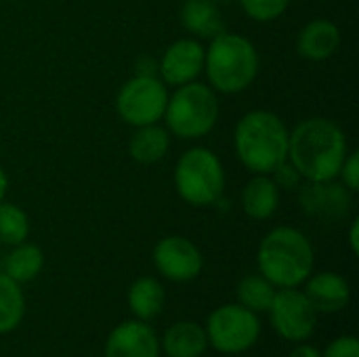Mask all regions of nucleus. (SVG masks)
<instances>
[{"mask_svg": "<svg viewBox=\"0 0 359 357\" xmlns=\"http://www.w3.org/2000/svg\"><path fill=\"white\" fill-rule=\"evenodd\" d=\"M349 154L343 128L328 118H307L288 133V162L303 181H332Z\"/></svg>", "mask_w": 359, "mask_h": 357, "instance_id": "1", "label": "nucleus"}, {"mask_svg": "<svg viewBox=\"0 0 359 357\" xmlns=\"http://www.w3.org/2000/svg\"><path fill=\"white\" fill-rule=\"evenodd\" d=\"M288 133L278 114L267 109L248 112L233 130L238 160L252 175H271L288 160Z\"/></svg>", "mask_w": 359, "mask_h": 357, "instance_id": "2", "label": "nucleus"}, {"mask_svg": "<svg viewBox=\"0 0 359 357\" xmlns=\"http://www.w3.org/2000/svg\"><path fill=\"white\" fill-rule=\"evenodd\" d=\"M257 263L261 276L276 288H299L311 276L316 255L301 229L282 225L261 240Z\"/></svg>", "mask_w": 359, "mask_h": 357, "instance_id": "3", "label": "nucleus"}, {"mask_svg": "<svg viewBox=\"0 0 359 357\" xmlns=\"http://www.w3.org/2000/svg\"><path fill=\"white\" fill-rule=\"evenodd\" d=\"M204 72L212 90L223 95L242 93L259 76V53L248 38L223 29L210 38L204 53Z\"/></svg>", "mask_w": 359, "mask_h": 357, "instance_id": "4", "label": "nucleus"}, {"mask_svg": "<svg viewBox=\"0 0 359 357\" xmlns=\"http://www.w3.org/2000/svg\"><path fill=\"white\" fill-rule=\"evenodd\" d=\"M166 130L179 139H202L219 120V99L208 84L187 82L168 95L164 109Z\"/></svg>", "mask_w": 359, "mask_h": 357, "instance_id": "5", "label": "nucleus"}, {"mask_svg": "<svg viewBox=\"0 0 359 357\" xmlns=\"http://www.w3.org/2000/svg\"><path fill=\"white\" fill-rule=\"evenodd\" d=\"M175 187L179 198L196 208L217 204L225 189V170L219 156L208 147L187 149L177 162Z\"/></svg>", "mask_w": 359, "mask_h": 357, "instance_id": "6", "label": "nucleus"}, {"mask_svg": "<svg viewBox=\"0 0 359 357\" xmlns=\"http://www.w3.org/2000/svg\"><path fill=\"white\" fill-rule=\"evenodd\" d=\"M208 343L225 356H238L252 349L261 337V320L240 303L217 307L206 322Z\"/></svg>", "mask_w": 359, "mask_h": 357, "instance_id": "7", "label": "nucleus"}, {"mask_svg": "<svg viewBox=\"0 0 359 357\" xmlns=\"http://www.w3.org/2000/svg\"><path fill=\"white\" fill-rule=\"evenodd\" d=\"M166 101L168 90L158 76L135 74L118 90L116 112L126 124L139 128L147 124H158V120L164 118Z\"/></svg>", "mask_w": 359, "mask_h": 357, "instance_id": "8", "label": "nucleus"}, {"mask_svg": "<svg viewBox=\"0 0 359 357\" xmlns=\"http://www.w3.org/2000/svg\"><path fill=\"white\" fill-rule=\"evenodd\" d=\"M273 330L290 343H305L313 337L318 314L299 288H280L267 309Z\"/></svg>", "mask_w": 359, "mask_h": 357, "instance_id": "9", "label": "nucleus"}, {"mask_svg": "<svg viewBox=\"0 0 359 357\" xmlns=\"http://www.w3.org/2000/svg\"><path fill=\"white\" fill-rule=\"evenodd\" d=\"M154 265L158 274L175 284H187L202 274L204 259L198 246L183 236H166L154 246Z\"/></svg>", "mask_w": 359, "mask_h": 357, "instance_id": "10", "label": "nucleus"}, {"mask_svg": "<svg viewBox=\"0 0 359 357\" xmlns=\"http://www.w3.org/2000/svg\"><path fill=\"white\" fill-rule=\"evenodd\" d=\"M299 204L303 213L318 221H341L351 210V191L343 183L303 181L299 187Z\"/></svg>", "mask_w": 359, "mask_h": 357, "instance_id": "11", "label": "nucleus"}, {"mask_svg": "<svg viewBox=\"0 0 359 357\" xmlns=\"http://www.w3.org/2000/svg\"><path fill=\"white\" fill-rule=\"evenodd\" d=\"M204 53L206 48L194 38H181L172 42L158 65L162 82L168 86H181L194 82L204 72Z\"/></svg>", "mask_w": 359, "mask_h": 357, "instance_id": "12", "label": "nucleus"}, {"mask_svg": "<svg viewBox=\"0 0 359 357\" xmlns=\"http://www.w3.org/2000/svg\"><path fill=\"white\" fill-rule=\"evenodd\" d=\"M105 357H160V343L154 328L141 320L118 324L105 341Z\"/></svg>", "mask_w": 359, "mask_h": 357, "instance_id": "13", "label": "nucleus"}, {"mask_svg": "<svg viewBox=\"0 0 359 357\" xmlns=\"http://www.w3.org/2000/svg\"><path fill=\"white\" fill-rule=\"evenodd\" d=\"M305 297L316 314H339L351 301L349 282L334 271H322L305 280Z\"/></svg>", "mask_w": 359, "mask_h": 357, "instance_id": "14", "label": "nucleus"}, {"mask_svg": "<svg viewBox=\"0 0 359 357\" xmlns=\"http://www.w3.org/2000/svg\"><path fill=\"white\" fill-rule=\"evenodd\" d=\"M341 46V29L330 19L309 21L297 38V50L307 61H326Z\"/></svg>", "mask_w": 359, "mask_h": 357, "instance_id": "15", "label": "nucleus"}, {"mask_svg": "<svg viewBox=\"0 0 359 357\" xmlns=\"http://www.w3.org/2000/svg\"><path fill=\"white\" fill-rule=\"evenodd\" d=\"M280 206V189L269 175H255L242 189V208L255 221H265Z\"/></svg>", "mask_w": 359, "mask_h": 357, "instance_id": "16", "label": "nucleus"}, {"mask_svg": "<svg viewBox=\"0 0 359 357\" xmlns=\"http://www.w3.org/2000/svg\"><path fill=\"white\" fill-rule=\"evenodd\" d=\"M208 347L206 330L196 322H177L166 328L160 349L168 357H200Z\"/></svg>", "mask_w": 359, "mask_h": 357, "instance_id": "17", "label": "nucleus"}, {"mask_svg": "<svg viewBox=\"0 0 359 357\" xmlns=\"http://www.w3.org/2000/svg\"><path fill=\"white\" fill-rule=\"evenodd\" d=\"M164 286L149 276H143L133 282L128 288V309L141 322L156 320L164 309Z\"/></svg>", "mask_w": 359, "mask_h": 357, "instance_id": "18", "label": "nucleus"}, {"mask_svg": "<svg viewBox=\"0 0 359 357\" xmlns=\"http://www.w3.org/2000/svg\"><path fill=\"white\" fill-rule=\"evenodd\" d=\"M170 147V133L158 124L139 126L128 143V154L139 164L160 162Z\"/></svg>", "mask_w": 359, "mask_h": 357, "instance_id": "19", "label": "nucleus"}, {"mask_svg": "<svg viewBox=\"0 0 359 357\" xmlns=\"http://www.w3.org/2000/svg\"><path fill=\"white\" fill-rule=\"evenodd\" d=\"M181 23L198 38H215L225 29L221 11L210 0H185L181 8Z\"/></svg>", "mask_w": 359, "mask_h": 357, "instance_id": "20", "label": "nucleus"}, {"mask_svg": "<svg viewBox=\"0 0 359 357\" xmlns=\"http://www.w3.org/2000/svg\"><path fill=\"white\" fill-rule=\"evenodd\" d=\"M44 267V252L40 246L21 242L13 246V250L2 261V274L15 280L17 284H27L40 276Z\"/></svg>", "mask_w": 359, "mask_h": 357, "instance_id": "21", "label": "nucleus"}, {"mask_svg": "<svg viewBox=\"0 0 359 357\" xmlns=\"http://www.w3.org/2000/svg\"><path fill=\"white\" fill-rule=\"evenodd\" d=\"M25 316V297L21 284L0 274V335H8L19 328Z\"/></svg>", "mask_w": 359, "mask_h": 357, "instance_id": "22", "label": "nucleus"}, {"mask_svg": "<svg viewBox=\"0 0 359 357\" xmlns=\"http://www.w3.org/2000/svg\"><path fill=\"white\" fill-rule=\"evenodd\" d=\"M236 297L242 307L255 314H263L271 307V301L276 297V286L261 274H252L238 284Z\"/></svg>", "mask_w": 359, "mask_h": 357, "instance_id": "23", "label": "nucleus"}, {"mask_svg": "<svg viewBox=\"0 0 359 357\" xmlns=\"http://www.w3.org/2000/svg\"><path fill=\"white\" fill-rule=\"evenodd\" d=\"M27 236H29L27 213L17 204L0 200V244L17 246L25 242Z\"/></svg>", "mask_w": 359, "mask_h": 357, "instance_id": "24", "label": "nucleus"}, {"mask_svg": "<svg viewBox=\"0 0 359 357\" xmlns=\"http://www.w3.org/2000/svg\"><path fill=\"white\" fill-rule=\"evenodd\" d=\"M244 13L259 21V23H267L278 19L290 4V0H240Z\"/></svg>", "mask_w": 359, "mask_h": 357, "instance_id": "25", "label": "nucleus"}, {"mask_svg": "<svg viewBox=\"0 0 359 357\" xmlns=\"http://www.w3.org/2000/svg\"><path fill=\"white\" fill-rule=\"evenodd\" d=\"M271 179H273V183L278 185V189L280 191H292V189H299L301 187V183H303V177L299 175V170L286 160V162H282L271 175H269Z\"/></svg>", "mask_w": 359, "mask_h": 357, "instance_id": "26", "label": "nucleus"}, {"mask_svg": "<svg viewBox=\"0 0 359 357\" xmlns=\"http://www.w3.org/2000/svg\"><path fill=\"white\" fill-rule=\"evenodd\" d=\"M322 357H359V341L351 335L339 337L326 347Z\"/></svg>", "mask_w": 359, "mask_h": 357, "instance_id": "27", "label": "nucleus"}, {"mask_svg": "<svg viewBox=\"0 0 359 357\" xmlns=\"http://www.w3.org/2000/svg\"><path fill=\"white\" fill-rule=\"evenodd\" d=\"M339 177L343 179V185L355 194L359 189V151H349L343 166H341V173Z\"/></svg>", "mask_w": 359, "mask_h": 357, "instance_id": "28", "label": "nucleus"}, {"mask_svg": "<svg viewBox=\"0 0 359 357\" xmlns=\"http://www.w3.org/2000/svg\"><path fill=\"white\" fill-rule=\"evenodd\" d=\"M288 357H322V351L318 349V347H313V345H299V347H294L292 351H290V356Z\"/></svg>", "mask_w": 359, "mask_h": 357, "instance_id": "29", "label": "nucleus"}, {"mask_svg": "<svg viewBox=\"0 0 359 357\" xmlns=\"http://www.w3.org/2000/svg\"><path fill=\"white\" fill-rule=\"evenodd\" d=\"M358 234H359V219H353V221H351V227H349V246H351V252H353V255H358L359 252Z\"/></svg>", "mask_w": 359, "mask_h": 357, "instance_id": "30", "label": "nucleus"}, {"mask_svg": "<svg viewBox=\"0 0 359 357\" xmlns=\"http://www.w3.org/2000/svg\"><path fill=\"white\" fill-rule=\"evenodd\" d=\"M6 189H8V177H6V173L2 170V166H0V200H4Z\"/></svg>", "mask_w": 359, "mask_h": 357, "instance_id": "31", "label": "nucleus"}]
</instances>
